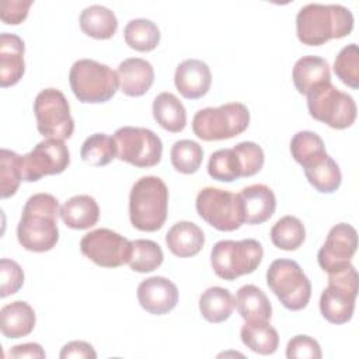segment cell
I'll use <instances>...</instances> for the list:
<instances>
[{"label":"cell","instance_id":"31","mask_svg":"<svg viewBox=\"0 0 359 359\" xmlns=\"http://www.w3.org/2000/svg\"><path fill=\"white\" fill-rule=\"evenodd\" d=\"M304 175L307 181L321 194L335 192L342 181L341 170L335 160L325 154L317 163L304 168Z\"/></svg>","mask_w":359,"mask_h":359},{"label":"cell","instance_id":"36","mask_svg":"<svg viewBox=\"0 0 359 359\" xmlns=\"http://www.w3.org/2000/svg\"><path fill=\"white\" fill-rule=\"evenodd\" d=\"M22 181V156L13 150H0V196H13Z\"/></svg>","mask_w":359,"mask_h":359},{"label":"cell","instance_id":"3","mask_svg":"<svg viewBox=\"0 0 359 359\" xmlns=\"http://www.w3.org/2000/svg\"><path fill=\"white\" fill-rule=\"evenodd\" d=\"M168 212V188L154 175L139 178L129 194V219L140 231H157L163 227Z\"/></svg>","mask_w":359,"mask_h":359},{"label":"cell","instance_id":"17","mask_svg":"<svg viewBox=\"0 0 359 359\" xmlns=\"http://www.w3.org/2000/svg\"><path fill=\"white\" fill-rule=\"evenodd\" d=\"M174 83L184 98L198 100L209 91L212 73L205 62L199 59H187L177 66Z\"/></svg>","mask_w":359,"mask_h":359},{"label":"cell","instance_id":"25","mask_svg":"<svg viewBox=\"0 0 359 359\" xmlns=\"http://www.w3.org/2000/svg\"><path fill=\"white\" fill-rule=\"evenodd\" d=\"M234 306L245 321H269L272 306L266 294L255 285H244L237 290Z\"/></svg>","mask_w":359,"mask_h":359},{"label":"cell","instance_id":"24","mask_svg":"<svg viewBox=\"0 0 359 359\" xmlns=\"http://www.w3.org/2000/svg\"><path fill=\"white\" fill-rule=\"evenodd\" d=\"M63 223L74 230H86L97 224L100 208L97 201L90 195H74L60 208Z\"/></svg>","mask_w":359,"mask_h":359},{"label":"cell","instance_id":"2","mask_svg":"<svg viewBox=\"0 0 359 359\" xmlns=\"http://www.w3.org/2000/svg\"><path fill=\"white\" fill-rule=\"evenodd\" d=\"M352 29L353 15L341 4L310 3L296 15V34L303 45L320 46L349 35Z\"/></svg>","mask_w":359,"mask_h":359},{"label":"cell","instance_id":"44","mask_svg":"<svg viewBox=\"0 0 359 359\" xmlns=\"http://www.w3.org/2000/svg\"><path fill=\"white\" fill-rule=\"evenodd\" d=\"M60 359H67V358H91L95 359L97 353L94 348L84 341H70L67 342L62 351H60Z\"/></svg>","mask_w":359,"mask_h":359},{"label":"cell","instance_id":"12","mask_svg":"<svg viewBox=\"0 0 359 359\" xmlns=\"http://www.w3.org/2000/svg\"><path fill=\"white\" fill-rule=\"evenodd\" d=\"M116 158L139 168L154 167L163 154L161 139L150 129L122 126L115 130Z\"/></svg>","mask_w":359,"mask_h":359},{"label":"cell","instance_id":"1","mask_svg":"<svg viewBox=\"0 0 359 359\" xmlns=\"http://www.w3.org/2000/svg\"><path fill=\"white\" fill-rule=\"evenodd\" d=\"M59 215L60 206L53 195L39 192L29 196L17 226L18 243L28 251H50L59 241Z\"/></svg>","mask_w":359,"mask_h":359},{"label":"cell","instance_id":"45","mask_svg":"<svg viewBox=\"0 0 359 359\" xmlns=\"http://www.w3.org/2000/svg\"><path fill=\"white\" fill-rule=\"evenodd\" d=\"M7 356L11 358H38V359H43L46 356L45 351L42 349V346L39 344L35 342H27V344H21V345H15L13 346Z\"/></svg>","mask_w":359,"mask_h":359},{"label":"cell","instance_id":"16","mask_svg":"<svg viewBox=\"0 0 359 359\" xmlns=\"http://www.w3.org/2000/svg\"><path fill=\"white\" fill-rule=\"evenodd\" d=\"M137 300L142 309L154 316L168 314L178 303V289L164 276H150L137 286Z\"/></svg>","mask_w":359,"mask_h":359},{"label":"cell","instance_id":"8","mask_svg":"<svg viewBox=\"0 0 359 359\" xmlns=\"http://www.w3.org/2000/svg\"><path fill=\"white\" fill-rule=\"evenodd\" d=\"M266 283L282 306L287 310H302L310 302V279L293 259H275L266 271Z\"/></svg>","mask_w":359,"mask_h":359},{"label":"cell","instance_id":"33","mask_svg":"<svg viewBox=\"0 0 359 359\" xmlns=\"http://www.w3.org/2000/svg\"><path fill=\"white\" fill-rule=\"evenodd\" d=\"M80 157L84 163L94 167L109 164L116 157L115 139L105 133H94L88 136L81 144Z\"/></svg>","mask_w":359,"mask_h":359},{"label":"cell","instance_id":"21","mask_svg":"<svg viewBox=\"0 0 359 359\" xmlns=\"http://www.w3.org/2000/svg\"><path fill=\"white\" fill-rule=\"evenodd\" d=\"M36 323L34 309L22 300L8 303L0 310V330L6 338L17 339L32 332Z\"/></svg>","mask_w":359,"mask_h":359},{"label":"cell","instance_id":"15","mask_svg":"<svg viewBox=\"0 0 359 359\" xmlns=\"http://www.w3.org/2000/svg\"><path fill=\"white\" fill-rule=\"evenodd\" d=\"M358 248V233L348 223H338L327 234L321 245L317 261L327 273L342 269L351 264Z\"/></svg>","mask_w":359,"mask_h":359},{"label":"cell","instance_id":"10","mask_svg":"<svg viewBox=\"0 0 359 359\" xmlns=\"http://www.w3.org/2000/svg\"><path fill=\"white\" fill-rule=\"evenodd\" d=\"M38 132L46 139L65 140L73 135L74 121L65 94L57 88H45L34 101Z\"/></svg>","mask_w":359,"mask_h":359},{"label":"cell","instance_id":"29","mask_svg":"<svg viewBox=\"0 0 359 359\" xmlns=\"http://www.w3.org/2000/svg\"><path fill=\"white\" fill-rule=\"evenodd\" d=\"M234 309V299L231 293L220 286L206 289L199 297V311L202 317L213 324L226 321Z\"/></svg>","mask_w":359,"mask_h":359},{"label":"cell","instance_id":"5","mask_svg":"<svg viewBox=\"0 0 359 359\" xmlns=\"http://www.w3.org/2000/svg\"><path fill=\"white\" fill-rule=\"evenodd\" d=\"M262 257V245L254 238L220 240L210 251V265L220 279L234 280L252 273L259 266Z\"/></svg>","mask_w":359,"mask_h":359},{"label":"cell","instance_id":"20","mask_svg":"<svg viewBox=\"0 0 359 359\" xmlns=\"http://www.w3.org/2000/svg\"><path fill=\"white\" fill-rule=\"evenodd\" d=\"M121 91L128 97L146 94L154 81V69L142 57H128L119 63L116 70Z\"/></svg>","mask_w":359,"mask_h":359},{"label":"cell","instance_id":"30","mask_svg":"<svg viewBox=\"0 0 359 359\" xmlns=\"http://www.w3.org/2000/svg\"><path fill=\"white\" fill-rule=\"evenodd\" d=\"M123 38L129 48L139 52H150L160 43L158 27L146 18L130 20L123 28Z\"/></svg>","mask_w":359,"mask_h":359},{"label":"cell","instance_id":"28","mask_svg":"<svg viewBox=\"0 0 359 359\" xmlns=\"http://www.w3.org/2000/svg\"><path fill=\"white\" fill-rule=\"evenodd\" d=\"M240 337L247 348L259 355H272L279 345L278 331L268 321H245Z\"/></svg>","mask_w":359,"mask_h":359},{"label":"cell","instance_id":"34","mask_svg":"<svg viewBox=\"0 0 359 359\" xmlns=\"http://www.w3.org/2000/svg\"><path fill=\"white\" fill-rule=\"evenodd\" d=\"M304 238L306 230L303 223L290 215L280 217L271 229V240L279 250H297L304 243Z\"/></svg>","mask_w":359,"mask_h":359},{"label":"cell","instance_id":"9","mask_svg":"<svg viewBox=\"0 0 359 359\" xmlns=\"http://www.w3.org/2000/svg\"><path fill=\"white\" fill-rule=\"evenodd\" d=\"M306 95L310 115L330 128L346 129L355 122L358 112L355 100L331 81L314 87Z\"/></svg>","mask_w":359,"mask_h":359},{"label":"cell","instance_id":"40","mask_svg":"<svg viewBox=\"0 0 359 359\" xmlns=\"http://www.w3.org/2000/svg\"><path fill=\"white\" fill-rule=\"evenodd\" d=\"M241 165V177L255 175L264 165L265 154L261 146L254 142H240L233 147Z\"/></svg>","mask_w":359,"mask_h":359},{"label":"cell","instance_id":"23","mask_svg":"<svg viewBox=\"0 0 359 359\" xmlns=\"http://www.w3.org/2000/svg\"><path fill=\"white\" fill-rule=\"evenodd\" d=\"M292 79L296 90L306 95L314 87L331 81L330 66L325 59L314 55L300 57L293 67Z\"/></svg>","mask_w":359,"mask_h":359},{"label":"cell","instance_id":"13","mask_svg":"<svg viewBox=\"0 0 359 359\" xmlns=\"http://www.w3.org/2000/svg\"><path fill=\"white\" fill-rule=\"evenodd\" d=\"M80 250L98 266L118 268L128 264L132 241L109 229H97L83 236Z\"/></svg>","mask_w":359,"mask_h":359},{"label":"cell","instance_id":"26","mask_svg":"<svg viewBox=\"0 0 359 359\" xmlns=\"http://www.w3.org/2000/svg\"><path fill=\"white\" fill-rule=\"evenodd\" d=\"M153 116L156 122L171 133H178L187 126V111L172 93H160L153 100Z\"/></svg>","mask_w":359,"mask_h":359},{"label":"cell","instance_id":"38","mask_svg":"<svg viewBox=\"0 0 359 359\" xmlns=\"http://www.w3.org/2000/svg\"><path fill=\"white\" fill-rule=\"evenodd\" d=\"M208 174L222 182H233L241 178V165L233 149H220L210 154Z\"/></svg>","mask_w":359,"mask_h":359},{"label":"cell","instance_id":"11","mask_svg":"<svg viewBox=\"0 0 359 359\" xmlns=\"http://www.w3.org/2000/svg\"><path fill=\"white\" fill-rule=\"evenodd\" d=\"M195 208L198 215L220 231H234L244 223L243 209L237 194L206 187L198 192Z\"/></svg>","mask_w":359,"mask_h":359},{"label":"cell","instance_id":"22","mask_svg":"<svg viewBox=\"0 0 359 359\" xmlns=\"http://www.w3.org/2000/svg\"><path fill=\"white\" fill-rule=\"evenodd\" d=\"M165 244L174 255L188 258L196 255L203 248L205 234L198 224L182 220L172 224L167 231Z\"/></svg>","mask_w":359,"mask_h":359},{"label":"cell","instance_id":"19","mask_svg":"<svg viewBox=\"0 0 359 359\" xmlns=\"http://www.w3.org/2000/svg\"><path fill=\"white\" fill-rule=\"evenodd\" d=\"M24 41L10 32L0 35V86L10 87L17 84L25 72Z\"/></svg>","mask_w":359,"mask_h":359},{"label":"cell","instance_id":"14","mask_svg":"<svg viewBox=\"0 0 359 359\" xmlns=\"http://www.w3.org/2000/svg\"><path fill=\"white\" fill-rule=\"evenodd\" d=\"M70 164V153L63 140L45 139L22 156V181L35 182L45 175L62 174Z\"/></svg>","mask_w":359,"mask_h":359},{"label":"cell","instance_id":"7","mask_svg":"<svg viewBox=\"0 0 359 359\" xmlns=\"http://www.w3.org/2000/svg\"><path fill=\"white\" fill-rule=\"evenodd\" d=\"M359 289V276L356 268L348 266L328 273V286L320 296V311L331 324L348 323L355 310V302Z\"/></svg>","mask_w":359,"mask_h":359},{"label":"cell","instance_id":"43","mask_svg":"<svg viewBox=\"0 0 359 359\" xmlns=\"http://www.w3.org/2000/svg\"><path fill=\"white\" fill-rule=\"evenodd\" d=\"M31 6V0H4L0 3V18L4 24L18 25L27 18Z\"/></svg>","mask_w":359,"mask_h":359},{"label":"cell","instance_id":"32","mask_svg":"<svg viewBox=\"0 0 359 359\" xmlns=\"http://www.w3.org/2000/svg\"><path fill=\"white\" fill-rule=\"evenodd\" d=\"M292 157L303 167H309L321 160L327 151L323 139L311 130H300L290 140Z\"/></svg>","mask_w":359,"mask_h":359},{"label":"cell","instance_id":"37","mask_svg":"<svg viewBox=\"0 0 359 359\" xmlns=\"http://www.w3.org/2000/svg\"><path fill=\"white\" fill-rule=\"evenodd\" d=\"M172 167L181 174H194L203 160V150L195 140L184 139L172 144L170 151Z\"/></svg>","mask_w":359,"mask_h":359},{"label":"cell","instance_id":"41","mask_svg":"<svg viewBox=\"0 0 359 359\" xmlns=\"http://www.w3.org/2000/svg\"><path fill=\"white\" fill-rule=\"evenodd\" d=\"M24 285V271L13 259H0V297L17 293Z\"/></svg>","mask_w":359,"mask_h":359},{"label":"cell","instance_id":"18","mask_svg":"<svg viewBox=\"0 0 359 359\" xmlns=\"http://www.w3.org/2000/svg\"><path fill=\"white\" fill-rule=\"evenodd\" d=\"M243 209L244 223L261 224L272 217L276 209L273 191L265 184H252L243 188L238 194Z\"/></svg>","mask_w":359,"mask_h":359},{"label":"cell","instance_id":"39","mask_svg":"<svg viewBox=\"0 0 359 359\" xmlns=\"http://www.w3.org/2000/svg\"><path fill=\"white\" fill-rule=\"evenodd\" d=\"M334 72L345 86L359 87V49L356 43H349L338 52L334 60Z\"/></svg>","mask_w":359,"mask_h":359},{"label":"cell","instance_id":"27","mask_svg":"<svg viewBox=\"0 0 359 359\" xmlns=\"http://www.w3.org/2000/svg\"><path fill=\"white\" fill-rule=\"evenodd\" d=\"M81 31L94 39H109L118 28V20L109 8L93 4L86 7L79 17Z\"/></svg>","mask_w":359,"mask_h":359},{"label":"cell","instance_id":"4","mask_svg":"<svg viewBox=\"0 0 359 359\" xmlns=\"http://www.w3.org/2000/svg\"><path fill=\"white\" fill-rule=\"evenodd\" d=\"M73 94L80 102L100 104L109 101L119 87L116 72L93 59H79L69 73Z\"/></svg>","mask_w":359,"mask_h":359},{"label":"cell","instance_id":"6","mask_svg":"<svg viewBox=\"0 0 359 359\" xmlns=\"http://www.w3.org/2000/svg\"><path fill=\"white\" fill-rule=\"evenodd\" d=\"M250 125V111L241 102L199 109L192 119L194 133L205 140H224L241 135Z\"/></svg>","mask_w":359,"mask_h":359},{"label":"cell","instance_id":"42","mask_svg":"<svg viewBox=\"0 0 359 359\" xmlns=\"http://www.w3.org/2000/svg\"><path fill=\"white\" fill-rule=\"evenodd\" d=\"M321 356L320 344L309 335H296L286 345L289 359H320Z\"/></svg>","mask_w":359,"mask_h":359},{"label":"cell","instance_id":"35","mask_svg":"<svg viewBox=\"0 0 359 359\" xmlns=\"http://www.w3.org/2000/svg\"><path fill=\"white\" fill-rule=\"evenodd\" d=\"M164 259L161 247L153 240H133L128 265L132 271L146 273L157 269Z\"/></svg>","mask_w":359,"mask_h":359}]
</instances>
